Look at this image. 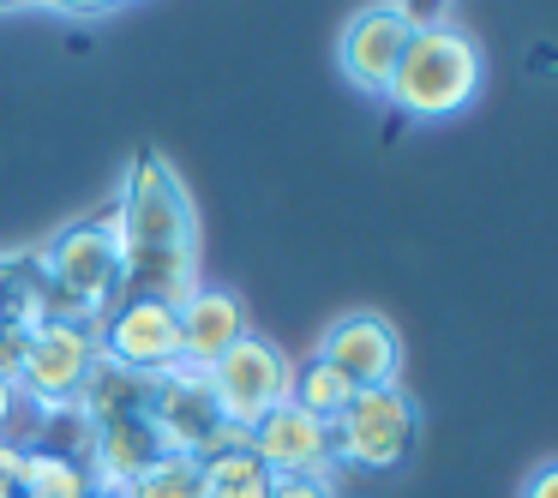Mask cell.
<instances>
[{
  "label": "cell",
  "instance_id": "1",
  "mask_svg": "<svg viewBox=\"0 0 558 498\" xmlns=\"http://www.w3.org/2000/svg\"><path fill=\"white\" fill-rule=\"evenodd\" d=\"M481 85H486L481 42L445 19V25H421L409 37L385 102L397 114H409V121H450V114H462L481 97Z\"/></svg>",
  "mask_w": 558,
  "mask_h": 498
},
{
  "label": "cell",
  "instance_id": "2",
  "mask_svg": "<svg viewBox=\"0 0 558 498\" xmlns=\"http://www.w3.org/2000/svg\"><path fill=\"white\" fill-rule=\"evenodd\" d=\"M121 229H114V210L97 222H73V229L49 234L43 253L31 258L37 282L49 289L54 318H78V325H102L121 301Z\"/></svg>",
  "mask_w": 558,
  "mask_h": 498
},
{
  "label": "cell",
  "instance_id": "3",
  "mask_svg": "<svg viewBox=\"0 0 558 498\" xmlns=\"http://www.w3.org/2000/svg\"><path fill=\"white\" fill-rule=\"evenodd\" d=\"M114 229H121V253L145 258V253H198V217L186 198L181 174L169 157L145 150L133 157L121 181V205H114Z\"/></svg>",
  "mask_w": 558,
  "mask_h": 498
},
{
  "label": "cell",
  "instance_id": "4",
  "mask_svg": "<svg viewBox=\"0 0 558 498\" xmlns=\"http://www.w3.org/2000/svg\"><path fill=\"white\" fill-rule=\"evenodd\" d=\"M414 438H421V409L402 385H373L354 390L349 409L330 421V450H337L342 469L361 474H390L409 462Z\"/></svg>",
  "mask_w": 558,
  "mask_h": 498
},
{
  "label": "cell",
  "instance_id": "5",
  "mask_svg": "<svg viewBox=\"0 0 558 498\" xmlns=\"http://www.w3.org/2000/svg\"><path fill=\"white\" fill-rule=\"evenodd\" d=\"M90 373H97V325L49 318L43 330H31L19 354V402H31L37 414L73 409Z\"/></svg>",
  "mask_w": 558,
  "mask_h": 498
},
{
  "label": "cell",
  "instance_id": "6",
  "mask_svg": "<svg viewBox=\"0 0 558 498\" xmlns=\"http://www.w3.org/2000/svg\"><path fill=\"white\" fill-rule=\"evenodd\" d=\"M289 385H294V361L270 337H258V330H246V337L205 373V390H210V402H217V414L234 426H258L270 409H282V402H289Z\"/></svg>",
  "mask_w": 558,
  "mask_h": 498
},
{
  "label": "cell",
  "instance_id": "7",
  "mask_svg": "<svg viewBox=\"0 0 558 498\" xmlns=\"http://www.w3.org/2000/svg\"><path fill=\"white\" fill-rule=\"evenodd\" d=\"M97 361L126 378H162L181 366V325L169 301H114L97 325Z\"/></svg>",
  "mask_w": 558,
  "mask_h": 498
},
{
  "label": "cell",
  "instance_id": "8",
  "mask_svg": "<svg viewBox=\"0 0 558 498\" xmlns=\"http://www.w3.org/2000/svg\"><path fill=\"white\" fill-rule=\"evenodd\" d=\"M409 37H414V25L397 13V0H373V7H361V13L342 25V37H337L342 78H349L361 97H385L390 73H397L402 49H409Z\"/></svg>",
  "mask_w": 558,
  "mask_h": 498
},
{
  "label": "cell",
  "instance_id": "9",
  "mask_svg": "<svg viewBox=\"0 0 558 498\" xmlns=\"http://www.w3.org/2000/svg\"><path fill=\"white\" fill-rule=\"evenodd\" d=\"M318 361L330 366V373H342L354 390H373V385H397L402 373V337L397 325H390L385 313H342L337 325L318 337Z\"/></svg>",
  "mask_w": 558,
  "mask_h": 498
},
{
  "label": "cell",
  "instance_id": "10",
  "mask_svg": "<svg viewBox=\"0 0 558 498\" xmlns=\"http://www.w3.org/2000/svg\"><path fill=\"white\" fill-rule=\"evenodd\" d=\"M145 421H150V433H157L162 450L198 457V445L210 438V426H217L222 414H217V402H210V390H205V373H193V366H174V373L150 378Z\"/></svg>",
  "mask_w": 558,
  "mask_h": 498
},
{
  "label": "cell",
  "instance_id": "11",
  "mask_svg": "<svg viewBox=\"0 0 558 498\" xmlns=\"http://www.w3.org/2000/svg\"><path fill=\"white\" fill-rule=\"evenodd\" d=\"M253 457L265 462L270 474H337V450H330V421L294 409H270L265 421L253 426Z\"/></svg>",
  "mask_w": 558,
  "mask_h": 498
},
{
  "label": "cell",
  "instance_id": "12",
  "mask_svg": "<svg viewBox=\"0 0 558 498\" xmlns=\"http://www.w3.org/2000/svg\"><path fill=\"white\" fill-rule=\"evenodd\" d=\"M162 457L157 433H150L145 409L138 414H114V421L90 426V445H85V474H90V493H126L150 462Z\"/></svg>",
  "mask_w": 558,
  "mask_h": 498
},
{
  "label": "cell",
  "instance_id": "13",
  "mask_svg": "<svg viewBox=\"0 0 558 498\" xmlns=\"http://www.w3.org/2000/svg\"><path fill=\"white\" fill-rule=\"evenodd\" d=\"M174 325H181V366H193V373H210V366L246 337L241 301H234L229 289H210V282H198V289L174 306Z\"/></svg>",
  "mask_w": 558,
  "mask_h": 498
},
{
  "label": "cell",
  "instance_id": "14",
  "mask_svg": "<svg viewBox=\"0 0 558 498\" xmlns=\"http://www.w3.org/2000/svg\"><path fill=\"white\" fill-rule=\"evenodd\" d=\"M270 481H277V474H270L253 450L198 462V498H270Z\"/></svg>",
  "mask_w": 558,
  "mask_h": 498
},
{
  "label": "cell",
  "instance_id": "15",
  "mask_svg": "<svg viewBox=\"0 0 558 498\" xmlns=\"http://www.w3.org/2000/svg\"><path fill=\"white\" fill-rule=\"evenodd\" d=\"M19 498H90V474H85V462L61 457V450L31 445L25 450V486H19Z\"/></svg>",
  "mask_w": 558,
  "mask_h": 498
},
{
  "label": "cell",
  "instance_id": "16",
  "mask_svg": "<svg viewBox=\"0 0 558 498\" xmlns=\"http://www.w3.org/2000/svg\"><path fill=\"white\" fill-rule=\"evenodd\" d=\"M349 397H354V385L342 373H330L325 361H306V366H294V385H289V402L294 409H306V414H318V421H337L342 409H349Z\"/></svg>",
  "mask_w": 558,
  "mask_h": 498
},
{
  "label": "cell",
  "instance_id": "17",
  "mask_svg": "<svg viewBox=\"0 0 558 498\" xmlns=\"http://www.w3.org/2000/svg\"><path fill=\"white\" fill-rule=\"evenodd\" d=\"M126 498H198V457L162 450V457L126 486Z\"/></svg>",
  "mask_w": 558,
  "mask_h": 498
},
{
  "label": "cell",
  "instance_id": "18",
  "mask_svg": "<svg viewBox=\"0 0 558 498\" xmlns=\"http://www.w3.org/2000/svg\"><path fill=\"white\" fill-rule=\"evenodd\" d=\"M270 498H337V486H330V474H277Z\"/></svg>",
  "mask_w": 558,
  "mask_h": 498
},
{
  "label": "cell",
  "instance_id": "19",
  "mask_svg": "<svg viewBox=\"0 0 558 498\" xmlns=\"http://www.w3.org/2000/svg\"><path fill=\"white\" fill-rule=\"evenodd\" d=\"M25 450L19 438H0V498H19V486H25Z\"/></svg>",
  "mask_w": 558,
  "mask_h": 498
},
{
  "label": "cell",
  "instance_id": "20",
  "mask_svg": "<svg viewBox=\"0 0 558 498\" xmlns=\"http://www.w3.org/2000/svg\"><path fill=\"white\" fill-rule=\"evenodd\" d=\"M397 13L409 19L414 31H421V25H445V13H450V0H397Z\"/></svg>",
  "mask_w": 558,
  "mask_h": 498
},
{
  "label": "cell",
  "instance_id": "21",
  "mask_svg": "<svg viewBox=\"0 0 558 498\" xmlns=\"http://www.w3.org/2000/svg\"><path fill=\"white\" fill-rule=\"evenodd\" d=\"M517 498H558V457L553 462H541V469L529 474V481H522V493Z\"/></svg>",
  "mask_w": 558,
  "mask_h": 498
},
{
  "label": "cell",
  "instance_id": "22",
  "mask_svg": "<svg viewBox=\"0 0 558 498\" xmlns=\"http://www.w3.org/2000/svg\"><path fill=\"white\" fill-rule=\"evenodd\" d=\"M25 277H31V258H0V318H7V301Z\"/></svg>",
  "mask_w": 558,
  "mask_h": 498
},
{
  "label": "cell",
  "instance_id": "23",
  "mask_svg": "<svg viewBox=\"0 0 558 498\" xmlns=\"http://www.w3.org/2000/svg\"><path fill=\"white\" fill-rule=\"evenodd\" d=\"M31 7H49V13H66V19H97V13H109L102 0H31Z\"/></svg>",
  "mask_w": 558,
  "mask_h": 498
},
{
  "label": "cell",
  "instance_id": "24",
  "mask_svg": "<svg viewBox=\"0 0 558 498\" xmlns=\"http://www.w3.org/2000/svg\"><path fill=\"white\" fill-rule=\"evenodd\" d=\"M13 414H19V385H13V378H0V438H7Z\"/></svg>",
  "mask_w": 558,
  "mask_h": 498
},
{
  "label": "cell",
  "instance_id": "25",
  "mask_svg": "<svg viewBox=\"0 0 558 498\" xmlns=\"http://www.w3.org/2000/svg\"><path fill=\"white\" fill-rule=\"evenodd\" d=\"M7 7H19V0H0V13H7Z\"/></svg>",
  "mask_w": 558,
  "mask_h": 498
},
{
  "label": "cell",
  "instance_id": "26",
  "mask_svg": "<svg viewBox=\"0 0 558 498\" xmlns=\"http://www.w3.org/2000/svg\"><path fill=\"white\" fill-rule=\"evenodd\" d=\"M102 7H121V0H102Z\"/></svg>",
  "mask_w": 558,
  "mask_h": 498
}]
</instances>
